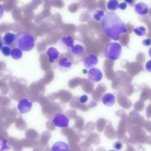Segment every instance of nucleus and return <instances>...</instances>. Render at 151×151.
<instances>
[{"label":"nucleus","mask_w":151,"mask_h":151,"mask_svg":"<svg viewBox=\"0 0 151 151\" xmlns=\"http://www.w3.org/2000/svg\"><path fill=\"white\" fill-rule=\"evenodd\" d=\"M105 34L115 41L120 40V35L127 32L126 24L115 12H106L101 23Z\"/></svg>","instance_id":"nucleus-1"},{"label":"nucleus","mask_w":151,"mask_h":151,"mask_svg":"<svg viewBox=\"0 0 151 151\" xmlns=\"http://www.w3.org/2000/svg\"><path fill=\"white\" fill-rule=\"evenodd\" d=\"M38 102L42 107V114L48 119L51 120L57 114L63 112L61 104L50 99L47 96H42Z\"/></svg>","instance_id":"nucleus-2"},{"label":"nucleus","mask_w":151,"mask_h":151,"mask_svg":"<svg viewBox=\"0 0 151 151\" xmlns=\"http://www.w3.org/2000/svg\"><path fill=\"white\" fill-rule=\"evenodd\" d=\"M35 45L34 37L29 32L22 30L16 33L14 42V47L23 51L28 52L32 49Z\"/></svg>","instance_id":"nucleus-3"},{"label":"nucleus","mask_w":151,"mask_h":151,"mask_svg":"<svg viewBox=\"0 0 151 151\" xmlns=\"http://www.w3.org/2000/svg\"><path fill=\"white\" fill-rule=\"evenodd\" d=\"M122 47L119 43L116 42L109 43L105 46L104 54L106 58L115 61L118 60L121 56Z\"/></svg>","instance_id":"nucleus-4"},{"label":"nucleus","mask_w":151,"mask_h":151,"mask_svg":"<svg viewBox=\"0 0 151 151\" xmlns=\"http://www.w3.org/2000/svg\"><path fill=\"white\" fill-rule=\"evenodd\" d=\"M128 123L130 126H137L142 127L144 126L145 122L143 117L135 110L129 113Z\"/></svg>","instance_id":"nucleus-5"},{"label":"nucleus","mask_w":151,"mask_h":151,"mask_svg":"<svg viewBox=\"0 0 151 151\" xmlns=\"http://www.w3.org/2000/svg\"><path fill=\"white\" fill-rule=\"evenodd\" d=\"M73 66V63L69 58L64 57L60 58L57 63L58 69L63 72H67L70 70Z\"/></svg>","instance_id":"nucleus-6"},{"label":"nucleus","mask_w":151,"mask_h":151,"mask_svg":"<svg viewBox=\"0 0 151 151\" xmlns=\"http://www.w3.org/2000/svg\"><path fill=\"white\" fill-rule=\"evenodd\" d=\"M69 122V120L68 118L62 113L56 114L52 120L55 126L61 128L68 127Z\"/></svg>","instance_id":"nucleus-7"},{"label":"nucleus","mask_w":151,"mask_h":151,"mask_svg":"<svg viewBox=\"0 0 151 151\" xmlns=\"http://www.w3.org/2000/svg\"><path fill=\"white\" fill-rule=\"evenodd\" d=\"M127 65L128 73L133 77L138 74L141 71H145L143 65L137 62L128 63Z\"/></svg>","instance_id":"nucleus-8"},{"label":"nucleus","mask_w":151,"mask_h":151,"mask_svg":"<svg viewBox=\"0 0 151 151\" xmlns=\"http://www.w3.org/2000/svg\"><path fill=\"white\" fill-rule=\"evenodd\" d=\"M87 76L89 81L93 83L100 81L103 77V74L101 70L97 68H90L87 73Z\"/></svg>","instance_id":"nucleus-9"},{"label":"nucleus","mask_w":151,"mask_h":151,"mask_svg":"<svg viewBox=\"0 0 151 151\" xmlns=\"http://www.w3.org/2000/svg\"><path fill=\"white\" fill-rule=\"evenodd\" d=\"M32 102L27 99L24 98L20 100L17 108L21 114H25L30 111L32 107Z\"/></svg>","instance_id":"nucleus-10"},{"label":"nucleus","mask_w":151,"mask_h":151,"mask_svg":"<svg viewBox=\"0 0 151 151\" xmlns=\"http://www.w3.org/2000/svg\"><path fill=\"white\" fill-rule=\"evenodd\" d=\"M97 57L93 54L87 55L84 58L83 63L84 67L87 69H90L95 67L98 63Z\"/></svg>","instance_id":"nucleus-11"},{"label":"nucleus","mask_w":151,"mask_h":151,"mask_svg":"<svg viewBox=\"0 0 151 151\" xmlns=\"http://www.w3.org/2000/svg\"><path fill=\"white\" fill-rule=\"evenodd\" d=\"M51 137V134L48 131H45L42 134L40 140L38 141L37 145L35 149H48L47 147L48 142ZM35 149V148H34Z\"/></svg>","instance_id":"nucleus-12"},{"label":"nucleus","mask_w":151,"mask_h":151,"mask_svg":"<svg viewBox=\"0 0 151 151\" xmlns=\"http://www.w3.org/2000/svg\"><path fill=\"white\" fill-rule=\"evenodd\" d=\"M101 99L103 104L107 106H112L116 101L115 96L110 93H106L103 94Z\"/></svg>","instance_id":"nucleus-13"},{"label":"nucleus","mask_w":151,"mask_h":151,"mask_svg":"<svg viewBox=\"0 0 151 151\" xmlns=\"http://www.w3.org/2000/svg\"><path fill=\"white\" fill-rule=\"evenodd\" d=\"M141 92L140 99L142 101H146L151 98V89H150L148 86L145 83L142 84L140 87Z\"/></svg>","instance_id":"nucleus-14"},{"label":"nucleus","mask_w":151,"mask_h":151,"mask_svg":"<svg viewBox=\"0 0 151 151\" xmlns=\"http://www.w3.org/2000/svg\"><path fill=\"white\" fill-rule=\"evenodd\" d=\"M85 51L84 46L80 44H77L74 45L71 48V52L72 54L74 56L80 58L83 56Z\"/></svg>","instance_id":"nucleus-15"},{"label":"nucleus","mask_w":151,"mask_h":151,"mask_svg":"<svg viewBox=\"0 0 151 151\" xmlns=\"http://www.w3.org/2000/svg\"><path fill=\"white\" fill-rule=\"evenodd\" d=\"M148 9L149 8L147 5L143 2L137 3L134 7V10L136 13L142 15L147 14Z\"/></svg>","instance_id":"nucleus-16"},{"label":"nucleus","mask_w":151,"mask_h":151,"mask_svg":"<svg viewBox=\"0 0 151 151\" xmlns=\"http://www.w3.org/2000/svg\"><path fill=\"white\" fill-rule=\"evenodd\" d=\"M60 52L55 48L51 47L47 50L46 54L49 58V62L51 63H53L58 57Z\"/></svg>","instance_id":"nucleus-17"},{"label":"nucleus","mask_w":151,"mask_h":151,"mask_svg":"<svg viewBox=\"0 0 151 151\" xmlns=\"http://www.w3.org/2000/svg\"><path fill=\"white\" fill-rule=\"evenodd\" d=\"M16 35L14 34L7 32L6 33L2 38L4 44L6 46H14V42Z\"/></svg>","instance_id":"nucleus-18"},{"label":"nucleus","mask_w":151,"mask_h":151,"mask_svg":"<svg viewBox=\"0 0 151 151\" xmlns=\"http://www.w3.org/2000/svg\"><path fill=\"white\" fill-rule=\"evenodd\" d=\"M60 41L61 45L67 49H71L74 45V39L70 36L63 37Z\"/></svg>","instance_id":"nucleus-19"},{"label":"nucleus","mask_w":151,"mask_h":151,"mask_svg":"<svg viewBox=\"0 0 151 151\" xmlns=\"http://www.w3.org/2000/svg\"><path fill=\"white\" fill-rule=\"evenodd\" d=\"M51 151H70L68 145L63 142H58L53 145Z\"/></svg>","instance_id":"nucleus-20"},{"label":"nucleus","mask_w":151,"mask_h":151,"mask_svg":"<svg viewBox=\"0 0 151 151\" xmlns=\"http://www.w3.org/2000/svg\"><path fill=\"white\" fill-rule=\"evenodd\" d=\"M21 115L19 116L15 121L16 128L19 130H24L27 128V126L25 121L23 119Z\"/></svg>","instance_id":"nucleus-21"},{"label":"nucleus","mask_w":151,"mask_h":151,"mask_svg":"<svg viewBox=\"0 0 151 151\" xmlns=\"http://www.w3.org/2000/svg\"><path fill=\"white\" fill-rule=\"evenodd\" d=\"M23 53L22 50L18 47H13L12 48L10 55L13 59L18 60L22 57Z\"/></svg>","instance_id":"nucleus-22"},{"label":"nucleus","mask_w":151,"mask_h":151,"mask_svg":"<svg viewBox=\"0 0 151 151\" xmlns=\"http://www.w3.org/2000/svg\"><path fill=\"white\" fill-rule=\"evenodd\" d=\"M25 136L27 138L35 139L38 136V134L34 129H28L25 133Z\"/></svg>","instance_id":"nucleus-23"},{"label":"nucleus","mask_w":151,"mask_h":151,"mask_svg":"<svg viewBox=\"0 0 151 151\" xmlns=\"http://www.w3.org/2000/svg\"><path fill=\"white\" fill-rule=\"evenodd\" d=\"M119 4L117 0H110L107 3V7L111 11L116 10L119 7Z\"/></svg>","instance_id":"nucleus-24"},{"label":"nucleus","mask_w":151,"mask_h":151,"mask_svg":"<svg viewBox=\"0 0 151 151\" xmlns=\"http://www.w3.org/2000/svg\"><path fill=\"white\" fill-rule=\"evenodd\" d=\"M104 11L100 9H96L93 14L94 19L97 21H100L104 17Z\"/></svg>","instance_id":"nucleus-25"},{"label":"nucleus","mask_w":151,"mask_h":151,"mask_svg":"<svg viewBox=\"0 0 151 151\" xmlns=\"http://www.w3.org/2000/svg\"><path fill=\"white\" fill-rule=\"evenodd\" d=\"M133 31L136 35L139 36H143L146 34V29L143 26L137 27L133 29Z\"/></svg>","instance_id":"nucleus-26"},{"label":"nucleus","mask_w":151,"mask_h":151,"mask_svg":"<svg viewBox=\"0 0 151 151\" xmlns=\"http://www.w3.org/2000/svg\"><path fill=\"white\" fill-rule=\"evenodd\" d=\"M134 107L137 111H141L145 108L144 103L143 101L140 99L134 104Z\"/></svg>","instance_id":"nucleus-27"},{"label":"nucleus","mask_w":151,"mask_h":151,"mask_svg":"<svg viewBox=\"0 0 151 151\" xmlns=\"http://www.w3.org/2000/svg\"><path fill=\"white\" fill-rule=\"evenodd\" d=\"M145 59V54L142 52L138 53L136 56V62L143 65Z\"/></svg>","instance_id":"nucleus-28"},{"label":"nucleus","mask_w":151,"mask_h":151,"mask_svg":"<svg viewBox=\"0 0 151 151\" xmlns=\"http://www.w3.org/2000/svg\"><path fill=\"white\" fill-rule=\"evenodd\" d=\"M12 48L9 46H3L0 48L2 54L6 56H9L10 55L11 51Z\"/></svg>","instance_id":"nucleus-29"},{"label":"nucleus","mask_w":151,"mask_h":151,"mask_svg":"<svg viewBox=\"0 0 151 151\" xmlns=\"http://www.w3.org/2000/svg\"><path fill=\"white\" fill-rule=\"evenodd\" d=\"M88 96L85 95L81 96L78 98L79 102L82 104L86 103L88 101Z\"/></svg>","instance_id":"nucleus-30"},{"label":"nucleus","mask_w":151,"mask_h":151,"mask_svg":"<svg viewBox=\"0 0 151 151\" xmlns=\"http://www.w3.org/2000/svg\"><path fill=\"white\" fill-rule=\"evenodd\" d=\"M114 148L116 150H121L122 147V143L119 141L116 142L113 145Z\"/></svg>","instance_id":"nucleus-31"},{"label":"nucleus","mask_w":151,"mask_h":151,"mask_svg":"<svg viewBox=\"0 0 151 151\" xmlns=\"http://www.w3.org/2000/svg\"><path fill=\"white\" fill-rule=\"evenodd\" d=\"M145 128L147 131L151 133V122L149 121H146L145 122Z\"/></svg>","instance_id":"nucleus-32"},{"label":"nucleus","mask_w":151,"mask_h":151,"mask_svg":"<svg viewBox=\"0 0 151 151\" xmlns=\"http://www.w3.org/2000/svg\"><path fill=\"white\" fill-rule=\"evenodd\" d=\"M146 116L148 118L151 117V104L148 105L146 109Z\"/></svg>","instance_id":"nucleus-33"},{"label":"nucleus","mask_w":151,"mask_h":151,"mask_svg":"<svg viewBox=\"0 0 151 151\" xmlns=\"http://www.w3.org/2000/svg\"><path fill=\"white\" fill-rule=\"evenodd\" d=\"M143 45L146 46H149L151 45V39L149 38L144 40L142 42Z\"/></svg>","instance_id":"nucleus-34"},{"label":"nucleus","mask_w":151,"mask_h":151,"mask_svg":"<svg viewBox=\"0 0 151 151\" xmlns=\"http://www.w3.org/2000/svg\"><path fill=\"white\" fill-rule=\"evenodd\" d=\"M145 68L147 71L151 72V60L148 61L146 63Z\"/></svg>","instance_id":"nucleus-35"},{"label":"nucleus","mask_w":151,"mask_h":151,"mask_svg":"<svg viewBox=\"0 0 151 151\" xmlns=\"http://www.w3.org/2000/svg\"><path fill=\"white\" fill-rule=\"evenodd\" d=\"M127 7V4L125 2L121 3L119 5V8L121 10H125Z\"/></svg>","instance_id":"nucleus-36"},{"label":"nucleus","mask_w":151,"mask_h":151,"mask_svg":"<svg viewBox=\"0 0 151 151\" xmlns=\"http://www.w3.org/2000/svg\"><path fill=\"white\" fill-rule=\"evenodd\" d=\"M125 2L130 6L132 5L134 1V0H124Z\"/></svg>","instance_id":"nucleus-37"},{"label":"nucleus","mask_w":151,"mask_h":151,"mask_svg":"<svg viewBox=\"0 0 151 151\" xmlns=\"http://www.w3.org/2000/svg\"><path fill=\"white\" fill-rule=\"evenodd\" d=\"M149 54L150 57L151 58V47L150 48L149 50Z\"/></svg>","instance_id":"nucleus-38"},{"label":"nucleus","mask_w":151,"mask_h":151,"mask_svg":"<svg viewBox=\"0 0 151 151\" xmlns=\"http://www.w3.org/2000/svg\"><path fill=\"white\" fill-rule=\"evenodd\" d=\"M150 102H151V98H150Z\"/></svg>","instance_id":"nucleus-39"}]
</instances>
